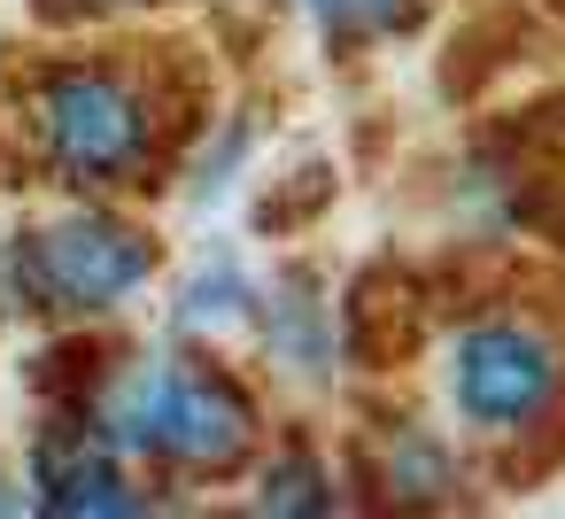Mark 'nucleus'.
<instances>
[{
    "label": "nucleus",
    "instance_id": "obj_1",
    "mask_svg": "<svg viewBox=\"0 0 565 519\" xmlns=\"http://www.w3.org/2000/svg\"><path fill=\"white\" fill-rule=\"evenodd\" d=\"M86 434L109 457H163L179 473H233L256 442V403L194 357H132L94 388Z\"/></svg>",
    "mask_w": 565,
    "mask_h": 519
},
{
    "label": "nucleus",
    "instance_id": "obj_2",
    "mask_svg": "<svg viewBox=\"0 0 565 519\" xmlns=\"http://www.w3.org/2000/svg\"><path fill=\"white\" fill-rule=\"evenodd\" d=\"M40 140H47L55 171H71L86 187H117L148 163L156 109L125 71H55L40 86Z\"/></svg>",
    "mask_w": 565,
    "mask_h": 519
},
{
    "label": "nucleus",
    "instance_id": "obj_3",
    "mask_svg": "<svg viewBox=\"0 0 565 519\" xmlns=\"http://www.w3.org/2000/svg\"><path fill=\"white\" fill-rule=\"evenodd\" d=\"M24 272L55 310H125L156 279V241L140 225H117V218L63 210L55 225L32 233Z\"/></svg>",
    "mask_w": 565,
    "mask_h": 519
},
{
    "label": "nucleus",
    "instance_id": "obj_4",
    "mask_svg": "<svg viewBox=\"0 0 565 519\" xmlns=\"http://www.w3.org/2000/svg\"><path fill=\"white\" fill-rule=\"evenodd\" d=\"M557 380H565V357L550 349V333L511 326V318L472 326L449 349V395H457L465 426H480V434H511V426L542 419Z\"/></svg>",
    "mask_w": 565,
    "mask_h": 519
},
{
    "label": "nucleus",
    "instance_id": "obj_5",
    "mask_svg": "<svg viewBox=\"0 0 565 519\" xmlns=\"http://www.w3.org/2000/svg\"><path fill=\"white\" fill-rule=\"evenodd\" d=\"M40 504L55 511H94V519H117V511H140V488L117 473V457L86 434V442H40Z\"/></svg>",
    "mask_w": 565,
    "mask_h": 519
},
{
    "label": "nucleus",
    "instance_id": "obj_6",
    "mask_svg": "<svg viewBox=\"0 0 565 519\" xmlns=\"http://www.w3.org/2000/svg\"><path fill=\"white\" fill-rule=\"evenodd\" d=\"M171 318H179L186 333H233V326H248V318H256V279H248V264L225 256V248H210L202 264H186Z\"/></svg>",
    "mask_w": 565,
    "mask_h": 519
},
{
    "label": "nucleus",
    "instance_id": "obj_7",
    "mask_svg": "<svg viewBox=\"0 0 565 519\" xmlns=\"http://www.w3.org/2000/svg\"><path fill=\"white\" fill-rule=\"evenodd\" d=\"M264 349H271V364L287 372V380H326V364H333V318H326V303L310 295V287H287L271 310H264Z\"/></svg>",
    "mask_w": 565,
    "mask_h": 519
},
{
    "label": "nucleus",
    "instance_id": "obj_8",
    "mask_svg": "<svg viewBox=\"0 0 565 519\" xmlns=\"http://www.w3.org/2000/svg\"><path fill=\"white\" fill-rule=\"evenodd\" d=\"M326 32H387L395 17H411V0H302Z\"/></svg>",
    "mask_w": 565,
    "mask_h": 519
}]
</instances>
